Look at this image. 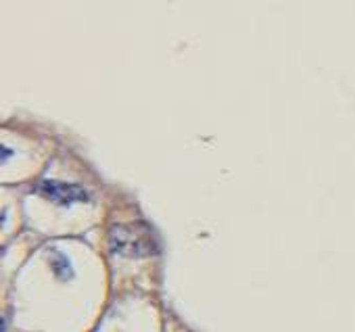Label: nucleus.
Here are the masks:
<instances>
[{"label": "nucleus", "instance_id": "f257e3e1", "mask_svg": "<svg viewBox=\"0 0 355 332\" xmlns=\"http://www.w3.org/2000/svg\"><path fill=\"white\" fill-rule=\"evenodd\" d=\"M111 249L121 255L142 257L155 253V236L144 224H123L111 230Z\"/></svg>", "mask_w": 355, "mask_h": 332}, {"label": "nucleus", "instance_id": "f03ea898", "mask_svg": "<svg viewBox=\"0 0 355 332\" xmlns=\"http://www.w3.org/2000/svg\"><path fill=\"white\" fill-rule=\"evenodd\" d=\"M40 193L61 205H69V203H78V201H88V193L80 186L73 184H65V182H42Z\"/></svg>", "mask_w": 355, "mask_h": 332}]
</instances>
